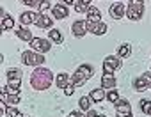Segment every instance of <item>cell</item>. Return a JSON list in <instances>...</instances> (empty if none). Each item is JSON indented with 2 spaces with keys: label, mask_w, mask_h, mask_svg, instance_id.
I'll use <instances>...</instances> for the list:
<instances>
[{
  "label": "cell",
  "mask_w": 151,
  "mask_h": 117,
  "mask_svg": "<svg viewBox=\"0 0 151 117\" xmlns=\"http://www.w3.org/2000/svg\"><path fill=\"white\" fill-rule=\"evenodd\" d=\"M109 14L112 20H121L126 16V6L123 2H114L110 7H109Z\"/></svg>",
  "instance_id": "cell-7"
},
{
  "label": "cell",
  "mask_w": 151,
  "mask_h": 117,
  "mask_svg": "<svg viewBox=\"0 0 151 117\" xmlns=\"http://www.w3.org/2000/svg\"><path fill=\"white\" fill-rule=\"evenodd\" d=\"M144 16V2L139 0H130L126 6V18L132 21H140Z\"/></svg>",
  "instance_id": "cell-4"
},
{
  "label": "cell",
  "mask_w": 151,
  "mask_h": 117,
  "mask_svg": "<svg viewBox=\"0 0 151 117\" xmlns=\"http://www.w3.org/2000/svg\"><path fill=\"white\" fill-rule=\"evenodd\" d=\"M107 30H109L107 23H105V21H98V23H94V25H93V29H91L89 32H91V34H94V36H103Z\"/></svg>",
  "instance_id": "cell-21"
},
{
  "label": "cell",
  "mask_w": 151,
  "mask_h": 117,
  "mask_svg": "<svg viewBox=\"0 0 151 117\" xmlns=\"http://www.w3.org/2000/svg\"><path fill=\"white\" fill-rule=\"evenodd\" d=\"M69 83H71L69 73H57V76H55V85H57L59 89H64V87L69 85Z\"/></svg>",
  "instance_id": "cell-16"
},
{
  "label": "cell",
  "mask_w": 151,
  "mask_h": 117,
  "mask_svg": "<svg viewBox=\"0 0 151 117\" xmlns=\"http://www.w3.org/2000/svg\"><path fill=\"white\" fill-rule=\"evenodd\" d=\"M6 92H7V94H20V89H18V87H9V85H6Z\"/></svg>",
  "instance_id": "cell-33"
},
{
  "label": "cell",
  "mask_w": 151,
  "mask_h": 117,
  "mask_svg": "<svg viewBox=\"0 0 151 117\" xmlns=\"http://www.w3.org/2000/svg\"><path fill=\"white\" fill-rule=\"evenodd\" d=\"M100 117H107V115H100Z\"/></svg>",
  "instance_id": "cell-39"
},
{
  "label": "cell",
  "mask_w": 151,
  "mask_h": 117,
  "mask_svg": "<svg viewBox=\"0 0 151 117\" xmlns=\"http://www.w3.org/2000/svg\"><path fill=\"white\" fill-rule=\"evenodd\" d=\"M86 20H89V21H93V23L101 21V11H100L98 7L91 6V7L87 9V13H86Z\"/></svg>",
  "instance_id": "cell-12"
},
{
  "label": "cell",
  "mask_w": 151,
  "mask_h": 117,
  "mask_svg": "<svg viewBox=\"0 0 151 117\" xmlns=\"http://www.w3.org/2000/svg\"><path fill=\"white\" fill-rule=\"evenodd\" d=\"M68 117H87V113H86V112H82V110H73Z\"/></svg>",
  "instance_id": "cell-32"
},
{
  "label": "cell",
  "mask_w": 151,
  "mask_h": 117,
  "mask_svg": "<svg viewBox=\"0 0 151 117\" xmlns=\"http://www.w3.org/2000/svg\"><path fill=\"white\" fill-rule=\"evenodd\" d=\"M48 39H50L52 43H55V44H62V43H64V36H62L60 30H57V29H50V30H48Z\"/></svg>",
  "instance_id": "cell-20"
},
{
  "label": "cell",
  "mask_w": 151,
  "mask_h": 117,
  "mask_svg": "<svg viewBox=\"0 0 151 117\" xmlns=\"http://www.w3.org/2000/svg\"><path fill=\"white\" fill-rule=\"evenodd\" d=\"M29 44H30V50H34L37 53H43V55L46 51H50V48H52V41L45 39V37H34Z\"/></svg>",
  "instance_id": "cell-6"
},
{
  "label": "cell",
  "mask_w": 151,
  "mask_h": 117,
  "mask_svg": "<svg viewBox=\"0 0 151 117\" xmlns=\"http://www.w3.org/2000/svg\"><path fill=\"white\" fill-rule=\"evenodd\" d=\"M89 7H91V2H89V0H77V2H75V6H73V9L77 11L78 14H86Z\"/></svg>",
  "instance_id": "cell-19"
},
{
  "label": "cell",
  "mask_w": 151,
  "mask_h": 117,
  "mask_svg": "<svg viewBox=\"0 0 151 117\" xmlns=\"http://www.w3.org/2000/svg\"><path fill=\"white\" fill-rule=\"evenodd\" d=\"M140 76H142V78H144V80L147 82V85L151 87V71H146V73H142Z\"/></svg>",
  "instance_id": "cell-35"
},
{
  "label": "cell",
  "mask_w": 151,
  "mask_h": 117,
  "mask_svg": "<svg viewBox=\"0 0 151 117\" xmlns=\"http://www.w3.org/2000/svg\"><path fill=\"white\" fill-rule=\"evenodd\" d=\"M86 113H87V117H100V113L94 112V110H89V112H86Z\"/></svg>",
  "instance_id": "cell-37"
},
{
  "label": "cell",
  "mask_w": 151,
  "mask_h": 117,
  "mask_svg": "<svg viewBox=\"0 0 151 117\" xmlns=\"http://www.w3.org/2000/svg\"><path fill=\"white\" fill-rule=\"evenodd\" d=\"M75 2L77 0H60V4H64V6H75Z\"/></svg>",
  "instance_id": "cell-36"
},
{
  "label": "cell",
  "mask_w": 151,
  "mask_h": 117,
  "mask_svg": "<svg viewBox=\"0 0 151 117\" xmlns=\"http://www.w3.org/2000/svg\"><path fill=\"white\" fill-rule=\"evenodd\" d=\"M117 55H119L121 58H128V57L132 55V46H130L128 43L119 44V48H117Z\"/></svg>",
  "instance_id": "cell-23"
},
{
  "label": "cell",
  "mask_w": 151,
  "mask_h": 117,
  "mask_svg": "<svg viewBox=\"0 0 151 117\" xmlns=\"http://www.w3.org/2000/svg\"><path fill=\"white\" fill-rule=\"evenodd\" d=\"M27 117H32V115H27Z\"/></svg>",
  "instance_id": "cell-41"
},
{
  "label": "cell",
  "mask_w": 151,
  "mask_h": 117,
  "mask_svg": "<svg viewBox=\"0 0 151 117\" xmlns=\"http://www.w3.org/2000/svg\"><path fill=\"white\" fill-rule=\"evenodd\" d=\"M22 4H25L29 7H37L41 4V0H22Z\"/></svg>",
  "instance_id": "cell-30"
},
{
  "label": "cell",
  "mask_w": 151,
  "mask_h": 117,
  "mask_svg": "<svg viewBox=\"0 0 151 117\" xmlns=\"http://www.w3.org/2000/svg\"><path fill=\"white\" fill-rule=\"evenodd\" d=\"M121 98H119V92H117V89H110V91H107V101H110V103H117Z\"/></svg>",
  "instance_id": "cell-26"
},
{
  "label": "cell",
  "mask_w": 151,
  "mask_h": 117,
  "mask_svg": "<svg viewBox=\"0 0 151 117\" xmlns=\"http://www.w3.org/2000/svg\"><path fill=\"white\" fill-rule=\"evenodd\" d=\"M149 71H151V69H149Z\"/></svg>",
  "instance_id": "cell-43"
},
{
  "label": "cell",
  "mask_w": 151,
  "mask_h": 117,
  "mask_svg": "<svg viewBox=\"0 0 151 117\" xmlns=\"http://www.w3.org/2000/svg\"><path fill=\"white\" fill-rule=\"evenodd\" d=\"M6 76H7V80H22V69L11 68V69H7Z\"/></svg>",
  "instance_id": "cell-25"
},
{
  "label": "cell",
  "mask_w": 151,
  "mask_h": 117,
  "mask_svg": "<svg viewBox=\"0 0 151 117\" xmlns=\"http://www.w3.org/2000/svg\"><path fill=\"white\" fill-rule=\"evenodd\" d=\"M62 91H64V94H66V96H73V92H75V85H73V83H69V85H66Z\"/></svg>",
  "instance_id": "cell-31"
},
{
  "label": "cell",
  "mask_w": 151,
  "mask_h": 117,
  "mask_svg": "<svg viewBox=\"0 0 151 117\" xmlns=\"http://www.w3.org/2000/svg\"><path fill=\"white\" fill-rule=\"evenodd\" d=\"M91 103H93V99H91L89 96H82V98L78 99V106H80L82 112H89V110H91Z\"/></svg>",
  "instance_id": "cell-24"
},
{
  "label": "cell",
  "mask_w": 151,
  "mask_h": 117,
  "mask_svg": "<svg viewBox=\"0 0 151 117\" xmlns=\"http://www.w3.org/2000/svg\"><path fill=\"white\" fill-rule=\"evenodd\" d=\"M7 85H9V87H18V89H20L22 80H7Z\"/></svg>",
  "instance_id": "cell-34"
},
{
  "label": "cell",
  "mask_w": 151,
  "mask_h": 117,
  "mask_svg": "<svg viewBox=\"0 0 151 117\" xmlns=\"http://www.w3.org/2000/svg\"><path fill=\"white\" fill-rule=\"evenodd\" d=\"M68 14H69V9H68V6H64V4H55V6L52 7V16H53L55 20H64Z\"/></svg>",
  "instance_id": "cell-10"
},
{
  "label": "cell",
  "mask_w": 151,
  "mask_h": 117,
  "mask_svg": "<svg viewBox=\"0 0 151 117\" xmlns=\"http://www.w3.org/2000/svg\"><path fill=\"white\" fill-rule=\"evenodd\" d=\"M0 27H2V30H13L14 29V20L11 16H7V18L2 20V25H0Z\"/></svg>",
  "instance_id": "cell-28"
},
{
  "label": "cell",
  "mask_w": 151,
  "mask_h": 117,
  "mask_svg": "<svg viewBox=\"0 0 151 117\" xmlns=\"http://www.w3.org/2000/svg\"><path fill=\"white\" fill-rule=\"evenodd\" d=\"M89 98L93 99V103H100V101L107 99V91H105L103 87H100V89H94V91H91Z\"/></svg>",
  "instance_id": "cell-17"
},
{
  "label": "cell",
  "mask_w": 151,
  "mask_h": 117,
  "mask_svg": "<svg viewBox=\"0 0 151 117\" xmlns=\"http://www.w3.org/2000/svg\"><path fill=\"white\" fill-rule=\"evenodd\" d=\"M132 87H133V89H135L137 92H144V91H146V89H147L149 85H147V82H146V80H144L142 76H137V78L133 80Z\"/></svg>",
  "instance_id": "cell-22"
},
{
  "label": "cell",
  "mask_w": 151,
  "mask_h": 117,
  "mask_svg": "<svg viewBox=\"0 0 151 117\" xmlns=\"http://www.w3.org/2000/svg\"><path fill=\"white\" fill-rule=\"evenodd\" d=\"M36 25H37L39 29H52V25H53V16L39 14V16H37V21H36Z\"/></svg>",
  "instance_id": "cell-15"
},
{
  "label": "cell",
  "mask_w": 151,
  "mask_h": 117,
  "mask_svg": "<svg viewBox=\"0 0 151 117\" xmlns=\"http://www.w3.org/2000/svg\"><path fill=\"white\" fill-rule=\"evenodd\" d=\"M139 2H144V0H139Z\"/></svg>",
  "instance_id": "cell-40"
},
{
  "label": "cell",
  "mask_w": 151,
  "mask_h": 117,
  "mask_svg": "<svg viewBox=\"0 0 151 117\" xmlns=\"http://www.w3.org/2000/svg\"><path fill=\"white\" fill-rule=\"evenodd\" d=\"M45 61H46L45 55L43 53H37L34 50H27V51L22 53V62L25 66H30V68H39V66L45 64Z\"/></svg>",
  "instance_id": "cell-3"
},
{
  "label": "cell",
  "mask_w": 151,
  "mask_h": 117,
  "mask_svg": "<svg viewBox=\"0 0 151 117\" xmlns=\"http://www.w3.org/2000/svg\"><path fill=\"white\" fill-rule=\"evenodd\" d=\"M93 75H94V68L89 66V64H82V66H78L77 71L71 75V83H73L75 87L84 85L89 78H93Z\"/></svg>",
  "instance_id": "cell-2"
},
{
  "label": "cell",
  "mask_w": 151,
  "mask_h": 117,
  "mask_svg": "<svg viewBox=\"0 0 151 117\" xmlns=\"http://www.w3.org/2000/svg\"><path fill=\"white\" fill-rule=\"evenodd\" d=\"M116 85H117V80H116L114 75H110V73H103V75H101V87H103L105 91L116 89Z\"/></svg>",
  "instance_id": "cell-11"
},
{
  "label": "cell",
  "mask_w": 151,
  "mask_h": 117,
  "mask_svg": "<svg viewBox=\"0 0 151 117\" xmlns=\"http://www.w3.org/2000/svg\"><path fill=\"white\" fill-rule=\"evenodd\" d=\"M53 82H55V76L48 68H45V66L34 68V71L30 75V87L34 91H46L52 87Z\"/></svg>",
  "instance_id": "cell-1"
},
{
  "label": "cell",
  "mask_w": 151,
  "mask_h": 117,
  "mask_svg": "<svg viewBox=\"0 0 151 117\" xmlns=\"http://www.w3.org/2000/svg\"><path fill=\"white\" fill-rule=\"evenodd\" d=\"M37 16H39V13L25 11V13H22V14H20V23H22L23 27H30L32 23H36V21H37Z\"/></svg>",
  "instance_id": "cell-9"
},
{
  "label": "cell",
  "mask_w": 151,
  "mask_h": 117,
  "mask_svg": "<svg viewBox=\"0 0 151 117\" xmlns=\"http://www.w3.org/2000/svg\"><path fill=\"white\" fill-rule=\"evenodd\" d=\"M114 106H116V113H132V105L128 99L121 98L117 103H114Z\"/></svg>",
  "instance_id": "cell-13"
},
{
  "label": "cell",
  "mask_w": 151,
  "mask_h": 117,
  "mask_svg": "<svg viewBox=\"0 0 151 117\" xmlns=\"http://www.w3.org/2000/svg\"><path fill=\"white\" fill-rule=\"evenodd\" d=\"M16 36L22 39V41H25V43H30L32 39H34V36H32V30H29V27H18L16 29Z\"/></svg>",
  "instance_id": "cell-14"
},
{
  "label": "cell",
  "mask_w": 151,
  "mask_h": 117,
  "mask_svg": "<svg viewBox=\"0 0 151 117\" xmlns=\"http://www.w3.org/2000/svg\"><path fill=\"white\" fill-rule=\"evenodd\" d=\"M53 6L50 4V0H41V4L37 6V11H39V14H45L46 11H50Z\"/></svg>",
  "instance_id": "cell-29"
},
{
  "label": "cell",
  "mask_w": 151,
  "mask_h": 117,
  "mask_svg": "<svg viewBox=\"0 0 151 117\" xmlns=\"http://www.w3.org/2000/svg\"><path fill=\"white\" fill-rule=\"evenodd\" d=\"M71 32L75 37H84L89 30H87V25H86V20H77L73 25H71Z\"/></svg>",
  "instance_id": "cell-8"
},
{
  "label": "cell",
  "mask_w": 151,
  "mask_h": 117,
  "mask_svg": "<svg viewBox=\"0 0 151 117\" xmlns=\"http://www.w3.org/2000/svg\"><path fill=\"white\" fill-rule=\"evenodd\" d=\"M139 106H140V110H142L146 115H151V99H140Z\"/></svg>",
  "instance_id": "cell-27"
},
{
  "label": "cell",
  "mask_w": 151,
  "mask_h": 117,
  "mask_svg": "<svg viewBox=\"0 0 151 117\" xmlns=\"http://www.w3.org/2000/svg\"><path fill=\"white\" fill-rule=\"evenodd\" d=\"M89 2H91V0H89Z\"/></svg>",
  "instance_id": "cell-42"
},
{
  "label": "cell",
  "mask_w": 151,
  "mask_h": 117,
  "mask_svg": "<svg viewBox=\"0 0 151 117\" xmlns=\"http://www.w3.org/2000/svg\"><path fill=\"white\" fill-rule=\"evenodd\" d=\"M2 112H4V115H7V117H27V115L22 113L16 106H7L6 103H2Z\"/></svg>",
  "instance_id": "cell-18"
},
{
  "label": "cell",
  "mask_w": 151,
  "mask_h": 117,
  "mask_svg": "<svg viewBox=\"0 0 151 117\" xmlns=\"http://www.w3.org/2000/svg\"><path fill=\"white\" fill-rule=\"evenodd\" d=\"M103 73H110L114 75V71H117L121 68V57L119 55H107L103 58Z\"/></svg>",
  "instance_id": "cell-5"
},
{
  "label": "cell",
  "mask_w": 151,
  "mask_h": 117,
  "mask_svg": "<svg viewBox=\"0 0 151 117\" xmlns=\"http://www.w3.org/2000/svg\"><path fill=\"white\" fill-rule=\"evenodd\" d=\"M117 117H133L132 113H117Z\"/></svg>",
  "instance_id": "cell-38"
}]
</instances>
